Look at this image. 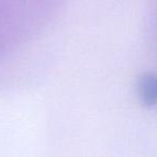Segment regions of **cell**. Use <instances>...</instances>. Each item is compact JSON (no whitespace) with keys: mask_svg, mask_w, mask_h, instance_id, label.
<instances>
[{"mask_svg":"<svg viewBox=\"0 0 157 157\" xmlns=\"http://www.w3.org/2000/svg\"><path fill=\"white\" fill-rule=\"evenodd\" d=\"M138 96L147 107L157 105V74L146 73L138 82Z\"/></svg>","mask_w":157,"mask_h":157,"instance_id":"6da1fadb","label":"cell"}]
</instances>
